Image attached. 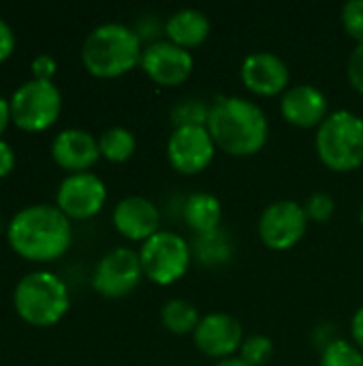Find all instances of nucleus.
<instances>
[{
  "instance_id": "25",
  "label": "nucleus",
  "mask_w": 363,
  "mask_h": 366,
  "mask_svg": "<svg viewBox=\"0 0 363 366\" xmlns=\"http://www.w3.org/2000/svg\"><path fill=\"white\" fill-rule=\"evenodd\" d=\"M276 347L274 341L265 335H252L246 337L242 347H240V358L248 366H265L272 356H274Z\"/></svg>"
},
{
  "instance_id": "5",
  "label": "nucleus",
  "mask_w": 363,
  "mask_h": 366,
  "mask_svg": "<svg viewBox=\"0 0 363 366\" xmlns=\"http://www.w3.org/2000/svg\"><path fill=\"white\" fill-rule=\"evenodd\" d=\"M315 148L332 172H353L363 165V118L355 112H332L317 129Z\"/></svg>"
},
{
  "instance_id": "30",
  "label": "nucleus",
  "mask_w": 363,
  "mask_h": 366,
  "mask_svg": "<svg viewBox=\"0 0 363 366\" xmlns=\"http://www.w3.org/2000/svg\"><path fill=\"white\" fill-rule=\"evenodd\" d=\"M15 49V32L13 28L0 17V62L6 60Z\"/></svg>"
},
{
  "instance_id": "11",
  "label": "nucleus",
  "mask_w": 363,
  "mask_h": 366,
  "mask_svg": "<svg viewBox=\"0 0 363 366\" xmlns=\"http://www.w3.org/2000/svg\"><path fill=\"white\" fill-rule=\"evenodd\" d=\"M143 73L163 88L182 86L195 69V58L188 49L171 41H154L141 54Z\"/></svg>"
},
{
  "instance_id": "13",
  "label": "nucleus",
  "mask_w": 363,
  "mask_h": 366,
  "mask_svg": "<svg viewBox=\"0 0 363 366\" xmlns=\"http://www.w3.org/2000/svg\"><path fill=\"white\" fill-rule=\"evenodd\" d=\"M244 339L246 337L240 320L229 313H208L201 317L197 330L193 332L195 347L214 360L233 358V354L240 352Z\"/></svg>"
},
{
  "instance_id": "16",
  "label": "nucleus",
  "mask_w": 363,
  "mask_h": 366,
  "mask_svg": "<svg viewBox=\"0 0 363 366\" xmlns=\"http://www.w3.org/2000/svg\"><path fill=\"white\" fill-rule=\"evenodd\" d=\"M113 227L128 240H141V244L160 232V212L156 204L143 195H128L113 208Z\"/></svg>"
},
{
  "instance_id": "6",
  "label": "nucleus",
  "mask_w": 363,
  "mask_h": 366,
  "mask_svg": "<svg viewBox=\"0 0 363 366\" xmlns=\"http://www.w3.org/2000/svg\"><path fill=\"white\" fill-rule=\"evenodd\" d=\"M139 259L148 281L156 285H171L188 272L193 249L180 234L158 232L141 244Z\"/></svg>"
},
{
  "instance_id": "21",
  "label": "nucleus",
  "mask_w": 363,
  "mask_h": 366,
  "mask_svg": "<svg viewBox=\"0 0 363 366\" xmlns=\"http://www.w3.org/2000/svg\"><path fill=\"white\" fill-rule=\"evenodd\" d=\"M190 249H193V257H197L203 266L225 264L233 255L231 240H229V236L223 229L195 236V242L190 244Z\"/></svg>"
},
{
  "instance_id": "2",
  "label": "nucleus",
  "mask_w": 363,
  "mask_h": 366,
  "mask_svg": "<svg viewBox=\"0 0 363 366\" xmlns=\"http://www.w3.org/2000/svg\"><path fill=\"white\" fill-rule=\"evenodd\" d=\"M208 131L216 148L225 154L252 157L265 146L270 122L255 101L244 97H220L210 105Z\"/></svg>"
},
{
  "instance_id": "17",
  "label": "nucleus",
  "mask_w": 363,
  "mask_h": 366,
  "mask_svg": "<svg viewBox=\"0 0 363 366\" xmlns=\"http://www.w3.org/2000/svg\"><path fill=\"white\" fill-rule=\"evenodd\" d=\"M51 157L71 174L88 172L101 159L98 139L83 129H64L51 142Z\"/></svg>"
},
{
  "instance_id": "33",
  "label": "nucleus",
  "mask_w": 363,
  "mask_h": 366,
  "mask_svg": "<svg viewBox=\"0 0 363 366\" xmlns=\"http://www.w3.org/2000/svg\"><path fill=\"white\" fill-rule=\"evenodd\" d=\"M9 122H11V103L0 94V135L4 133Z\"/></svg>"
},
{
  "instance_id": "1",
  "label": "nucleus",
  "mask_w": 363,
  "mask_h": 366,
  "mask_svg": "<svg viewBox=\"0 0 363 366\" xmlns=\"http://www.w3.org/2000/svg\"><path fill=\"white\" fill-rule=\"evenodd\" d=\"M11 249L30 262H53L62 257L73 242L71 219L51 204L21 208L6 229Z\"/></svg>"
},
{
  "instance_id": "7",
  "label": "nucleus",
  "mask_w": 363,
  "mask_h": 366,
  "mask_svg": "<svg viewBox=\"0 0 363 366\" xmlns=\"http://www.w3.org/2000/svg\"><path fill=\"white\" fill-rule=\"evenodd\" d=\"M11 120L24 131L49 129L62 112V94L53 81L28 79L11 97Z\"/></svg>"
},
{
  "instance_id": "8",
  "label": "nucleus",
  "mask_w": 363,
  "mask_h": 366,
  "mask_svg": "<svg viewBox=\"0 0 363 366\" xmlns=\"http://www.w3.org/2000/svg\"><path fill=\"white\" fill-rule=\"evenodd\" d=\"M308 225L310 221L306 217L304 204L295 199H278L265 206L259 217L257 232L267 249L289 251L306 236Z\"/></svg>"
},
{
  "instance_id": "10",
  "label": "nucleus",
  "mask_w": 363,
  "mask_h": 366,
  "mask_svg": "<svg viewBox=\"0 0 363 366\" xmlns=\"http://www.w3.org/2000/svg\"><path fill=\"white\" fill-rule=\"evenodd\" d=\"M216 144L208 127H180L173 129L167 142L169 165L184 176H197L205 172L216 154Z\"/></svg>"
},
{
  "instance_id": "29",
  "label": "nucleus",
  "mask_w": 363,
  "mask_h": 366,
  "mask_svg": "<svg viewBox=\"0 0 363 366\" xmlns=\"http://www.w3.org/2000/svg\"><path fill=\"white\" fill-rule=\"evenodd\" d=\"M56 69H58V64H56V60H53L49 54H39V56L32 60V75H34V79L51 81Z\"/></svg>"
},
{
  "instance_id": "18",
  "label": "nucleus",
  "mask_w": 363,
  "mask_h": 366,
  "mask_svg": "<svg viewBox=\"0 0 363 366\" xmlns=\"http://www.w3.org/2000/svg\"><path fill=\"white\" fill-rule=\"evenodd\" d=\"M212 32V21L210 17L199 11V9H180L175 13H171L165 21V36L167 41L184 47V49H193L199 47L208 41Z\"/></svg>"
},
{
  "instance_id": "35",
  "label": "nucleus",
  "mask_w": 363,
  "mask_h": 366,
  "mask_svg": "<svg viewBox=\"0 0 363 366\" xmlns=\"http://www.w3.org/2000/svg\"><path fill=\"white\" fill-rule=\"evenodd\" d=\"M359 221H362V225H363V206H362V210H359Z\"/></svg>"
},
{
  "instance_id": "22",
  "label": "nucleus",
  "mask_w": 363,
  "mask_h": 366,
  "mask_svg": "<svg viewBox=\"0 0 363 366\" xmlns=\"http://www.w3.org/2000/svg\"><path fill=\"white\" fill-rule=\"evenodd\" d=\"M98 150L101 157L111 163H124L128 161L137 150V137L133 131L124 127H111L101 133L98 137Z\"/></svg>"
},
{
  "instance_id": "34",
  "label": "nucleus",
  "mask_w": 363,
  "mask_h": 366,
  "mask_svg": "<svg viewBox=\"0 0 363 366\" xmlns=\"http://www.w3.org/2000/svg\"><path fill=\"white\" fill-rule=\"evenodd\" d=\"M214 366H248V365H246L240 356H237V358L233 356V358H227V360H218Z\"/></svg>"
},
{
  "instance_id": "15",
  "label": "nucleus",
  "mask_w": 363,
  "mask_h": 366,
  "mask_svg": "<svg viewBox=\"0 0 363 366\" xmlns=\"http://www.w3.org/2000/svg\"><path fill=\"white\" fill-rule=\"evenodd\" d=\"M280 114L297 129H319L329 116V99L312 84H295L282 94Z\"/></svg>"
},
{
  "instance_id": "20",
  "label": "nucleus",
  "mask_w": 363,
  "mask_h": 366,
  "mask_svg": "<svg viewBox=\"0 0 363 366\" xmlns=\"http://www.w3.org/2000/svg\"><path fill=\"white\" fill-rule=\"evenodd\" d=\"M160 322L167 332H171L175 337H184V335H193L197 330L201 317L193 302H188L184 298H171L160 309Z\"/></svg>"
},
{
  "instance_id": "27",
  "label": "nucleus",
  "mask_w": 363,
  "mask_h": 366,
  "mask_svg": "<svg viewBox=\"0 0 363 366\" xmlns=\"http://www.w3.org/2000/svg\"><path fill=\"white\" fill-rule=\"evenodd\" d=\"M342 26L351 39L363 43V0H349L342 6Z\"/></svg>"
},
{
  "instance_id": "14",
  "label": "nucleus",
  "mask_w": 363,
  "mask_h": 366,
  "mask_svg": "<svg viewBox=\"0 0 363 366\" xmlns=\"http://www.w3.org/2000/svg\"><path fill=\"white\" fill-rule=\"evenodd\" d=\"M240 77L250 92L259 97H276L287 92L291 73L280 56L272 51H252L242 60Z\"/></svg>"
},
{
  "instance_id": "9",
  "label": "nucleus",
  "mask_w": 363,
  "mask_h": 366,
  "mask_svg": "<svg viewBox=\"0 0 363 366\" xmlns=\"http://www.w3.org/2000/svg\"><path fill=\"white\" fill-rule=\"evenodd\" d=\"M143 279L139 253L128 247H116L105 253L92 274V287L105 298H124L133 294Z\"/></svg>"
},
{
  "instance_id": "19",
  "label": "nucleus",
  "mask_w": 363,
  "mask_h": 366,
  "mask_svg": "<svg viewBox=\"0 0 363 366\" xmlns=\"http://www.w3.org/2000/svg\"><path fill=\"white\" fill-rule=\"evenodd\" d=\"M184 221L195 232V236L220 229L223 204L212 193H193L184 202Z\"/></svg>"
},
{
  "instance_id": "3",
  "label": "nucleus",
  "mask_w": 363,
  "mask_h": 366,
  "mask_svg": "<svg viewBox=\"0 0 363 366\" xmlns=\"http://www.w3.org/2000/svg\"><path fill=\"white\" fill-rule=\"evenodd\" d=\"M141 36L118 21L96 26L81 45V62L94 77L111 79L141 64Z\"/></svg>"
},
{
  "instance_id": "26",
  "label": "nucleus",
  "mask_w": 363,
  "mask_h": 366,
  "mask_svg": "<svg viewBox=\"0 0 363 366\" xmlns=\"http://www.w3.org/2000/svg\"><path fill=\"white\" fill-rule=\"evenodd\" d=\"M304 210H306L308 221H312V223H327V221L334 217L336 202H334V197H332L329 193L317 191V193H312V195L306 199Z\"/></svg>"
},
{
  "instance_id": "31",
  "label": "nucleus",
  "mask_w": 363,
  "mask_h": 366,
  "mask_svg": "<svg viewBox=\"0 0 363 366\" xmlns=\"http://www.w3.org/2000/svg\"><path fill=\"white\" fill-rule=\"evenodd\" d=\"M15 167V152L9 142L0 139V178L9 176Z\"/></svg>"
},
{
  "instance_id": "23",
  "label": "nucleus",
  "mask_w": 363,
  "mask_h": 366,
  "mask_svg": "<svg viewBox=\"0 0 363 366\" xmlns=\"http://www.w3.org/2000/svg\"><path fill=\"white\" fill-rule=\"evenodd\" d=\"M319 366H363V352L344 339H334L321 352Z\"/></svg>"
},
{
  "instance_id": "12",
  "label": "nucleus",
  "mask_w": 363,
  "mask_h": 366,
  "mask_svg": "<svg viewBox=\"0 0 363 366\" xmlns=\"http://www.w3.org/2000/svg\"><path fill=\"white\" fill-rule=\"evenodd\" d=\"M107 202L105 182L92 172L68 174L56 193V206L68 219H92L103 210Z\"/></svg>"
},
{
  "instance_id": "24",
  "label": "nucleus",
  "mask_w": 363,
  "mask_h": 366,
  "mask_svg": "<svg viewBox=\"0 0 363 366\" xmlns=\"http://www.w3.org/2000/svg\"><path fill=\"white\" fill-rule=\"evenodd\" d=\"M208 118H210V107L199 99L180 101L171 109L173 129H180V127H208Z\"/></svg>"
},
{
  "instance_id": "28",
  "label": "nucleus",
  "mask_w": 363,
  "mask_h": 366,
  "mask_svg": "<svg viewBox=\"0 0 363 366\" xmlns=\"http://www.w3.org/2000/svg\"><path fill=\"white\" fill-rule=\"evenodd\" d=\"M347 75L351 86L363 94V43H357L355 49L351 51L349 64H347Z\"/></svg>"
},
{
  "instance_id": "4",
  "label": "nucleus",
  "mask_w": 363,
  "mask_h": 366,
  "mask_svg": "<svg viewBox=\"0 0 363 366\" xmlns=\"http://www.w3.org/2000/svg\"><path fill=\"white\" fill-rule=\"evenodd\" d=\"M13 307L26 324L47 328L66 315L71 296L66 283L58 274L36 270L19 279L13 292Z\"/></svg>"
},
{
  "instance_id": "32",
  "label": "nucleus",
  "mask_w": 363,
  "mask_h": 366,
  "mask_svg": "<svg viewBox=\"0 0 363 366\" xmlns=\"http://www.w3.org/2000/svg\"><path fill=\"white\" fill-rule=\"evenodd\" d=\"M351 337H353V343L363 352V307L355 311L351 320Z\"/></svg>"
}]
</instances>
